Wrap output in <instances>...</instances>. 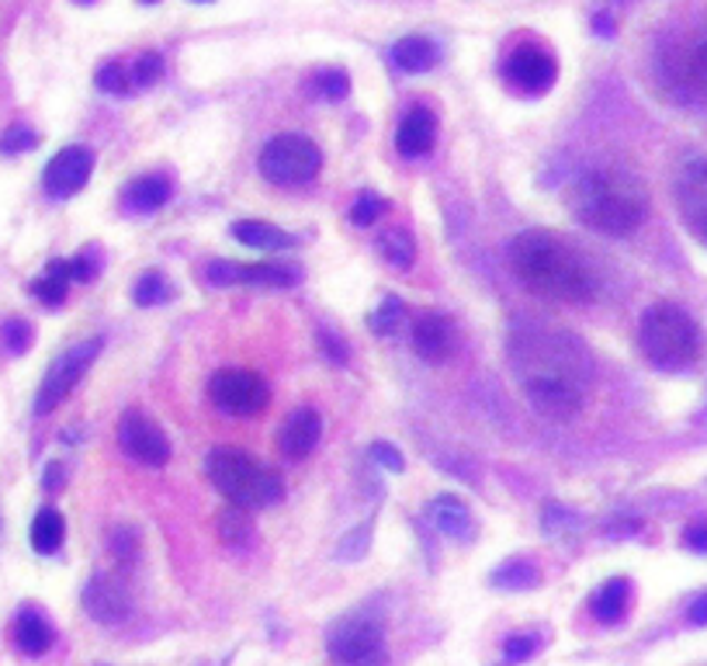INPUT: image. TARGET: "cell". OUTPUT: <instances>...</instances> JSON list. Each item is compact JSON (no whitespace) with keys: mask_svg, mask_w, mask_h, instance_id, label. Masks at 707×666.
I'll return each instance as SVG.
<instances>
[{"mask_svg":"<svg viewBox=\"0 0 707 666\" xmlns=\"http://www.w3.org/2000/svg\"><path fill=\"white\" fill-rule=\"evenodd\" d=\"M513 372L531 406L548 420H572L583 409L593 365L586 347L565 330L523 323L510 337Z\"/></svg>","mask_w":707,"mask_h":666,"instance_id":"obj_1","label":"cell"},{"mask_svg":"<svg viewBox=\"0 0 707 666\" xmlns=\"http://www.w3.org/2000/svg\"><path fill=\"white\" fill-rule=\"evenodd\" d=\"M510 268L523 289L555 302H590L596 295V271L565 237L528 229L510 243Z\"/></svg>","mask_w":707,"mask_h":666,"instance_id":"obj_2","label":"cell"},{"mask_svg":"<svg viewBox=\"0 0 707 666\" xmlns=\"http://www.w3.org/2000/svg\"><path fill=\"white\" fill-rule=\"evenodd\" d=\"M569 209L583 226L604 237H627L648 216V188L642 177L621 167H593L575 177Z\"/></svg>","mask_w":707,"mask_h":666,"instance_id":"obj_3","label":"cell"},{"mask_svg":"<svg viewBox=\"0 0 707 666\" xmlns=\"http://www.w3.org/2000/svg\"><path fill=\"white\" fill-rule=\"evenodd\" d=\"M638 344L656 368L687 372L700 357V326L676 302H656L638 323Z\"/></svg>","mask_w":707,"mask_h":666,"instance_id":"obj_4","label":"cell"},{"mask_svg":"<svg viewBox=\"0 0 707 666\" xmlns=\"http://www.w3.org/2000/svg\"><path fill=\"white\" fill-rule=\"evenodd\" d=\"M205 472L232 507L260 510L284 497V482L278 479V472L260 466L253 455H243V451H232V448L212 451L205 462Z\"/></svg>","mask_w":707,"mask_h":666,"instance_id":"obj_5","label":"cell"},{"mask_svg":"<svg viewBox=\"0 0 707 666\" xmlns=\"http://www.w3.org/2000/svg\"><path fill=\"white\" fill-rule=\"evenodd\" d=\"M257 167H260V174H264V181L281 185V188H295V185H305L320 174L323 153H320L316 143L299 136V133H281L260 149Z\"/></svg>","mask_w":707,"mask_h":666,"instance_id":"obj_6","label":"cell"},{"mask_svg":"<svg viewBox=\"0 0 707 666\" xmlns=\"http://www.w3.org/2000/svg\"><path fill=\"white\" fill-rule=\"evenodd\" d=\"M101 351V341L91 337V341H81V344H73L66 347L56 362L49 365L45 378H42V386H39V396H35V414L45 417L49 409H56L73 389H76V382H81L87 375V368L94 365V357Z\"/></svg>","mask_w":707,"mask_h":666,"instance_id":"obj_7","label":"cell"},{"mask_svg":"<svg viewBox=\"0 0 707 666\" xmlns=\"http://www.w3.org/2000/svg\"><path fill=\"white\" fill-rule=\"evenodd\" d=\"M208 399H212L222 414L257 417L260 409L271 403V389L268 382L250 368H222L208 382Z\"/></svg>","mask_w":707,"mask_h":666,"instance_id":"obj_8","label":"cell"},{"mask_svg":"<svg viewBox=\"0 0 707 666\" xmlns=\"http://www.w3.org/2000/svg\"><path fill=\"white\" fill-rule=\"evenodd\" d=\"M330 656L340 663V666H382L385 663V638H382V628L378 622L372 618H344L336 622L330 638Z\"/></svg>","mask_w":707,"mask_h":666,"instance_id":"obj_9","label":"cell"},{"mask_svg":"<svg viewBox=\"0 0 707 666\" xmlns=\"http://www.w3.org/2000/svg\"><path fill=\"white\" fill-rule=\"evenodd\" d=\"M118 445L128 458H136L143 466H167L170 441L160 430V424L149 420L143 409H128L118 420Z\"/></svg>","mask_w":707,"mask_h":666,"instance_id":"obj_10","label":"cell"},{"mask_svg":"<svg viewBox=\"0 0 707 666\" xmlns=\"http://www.w3.org/2000/svg\"><path fill=\"white\" fill-rule=\"evenodd\" d=\"M503 76H507V84H513L520 94H544V91H552V84H555L559 63H555L552 53H548V49H541L534 42H523L507 56Z\"/></svg>","mask_w":707,"mask_h":666,"instance_id":"obj_11","label":"cell"},{"mask_svg":"<svg viewBox=\"0 0 707 666\" xmlns=\"http://www.w3.org/2000/svg\"><path fill=\"white\" fill-rule=\"evenodd\" d=\"M94 170V153L87 146H63L56 157L49 160L42 185L52 198H73L87 181Z\"/></svg>","mask_w":707,"mask_h":666,"instance_id":"obj_12","label":"cell"},{"mask_svg":"<svg viewBox=\"0 0 707 666\" xmlns=\"http://www.w3.org/2000/svg\"><path fill=\"white\" fill-rule=\"evenodd\" d=\"M676 209L690 233L707 247V160H694L676 177Z\"/></svg>","mask_w":707,"mask_h":666,"instance_id":"obj_13","label":"cell"},{"mask_svg":"<svg viewBox=\"0 0 707 666\" xmlns=\"http://www.w3.org/2000/svg\"><path fill=\"white\" fill-rule=\"evenodd\" d=\"M208 281L212 285H268V289H292L299 281L295 268L284 264H229L216 261L208 264Z\"/></svg>","mask_w":707,"mask_h":666,"instance_id":"obj_14","label":"cell"},{"mask_svg":"<svg viewBox=\"0 0 707 666\" xmlns=\"http://www.w3.org/2000/svg\"><path fill=\"white\" fill-rule=\"evenodd\" d=\"M413 351L424 357V362L437 365L448 362V357L458 351V330L448 316L440 313H427L413 323Z\"/></svg>","mask_w":707,"mask_h":666,"instance_id":"obj_15","label":"cell"},{"mask_svg":"<svg viewBox=\"0 0 707 666\" xmlns=\"http://www.w3.org/2000/svg\"><path fill=\"white\" fill-rule=\"evenodd\" d=\"M320 438H323V417L312 406H302V409H292L288 420L281 424L278 445H281L284 458L299 462V458H309L312 451H316Z\"/></svg>","mask_w":707,"mask_h":666,"instance_id":"obj_16","label":"cell"},{"mask_svg":"<svg viewBox=\"0 0 707 666\" xmlns=\"http://www.w3.org/2000/svg\"><path fill=\"white\" fill-rule=\"evenodd\" d=\"M84 607L94 622H104V625H115L122 622L125 614H128V594H125V586L112 576H94L87 583V591H84Z\"/></svg>","mask_w":707,"mask_h":666,"instance_id":"obj_17","label":"cell"},{"mask_svg":"<svg viewBox=\"0 0 707 666\" xmlns=\"http://www.w3.org/2000/svg\"><path fill=\"white\" fill-rule=\"evenodd\" d=\"M437 139V118L427 108H409L399 122V133H396V149L403 157H427L430 146Z\"/></svg>","mask_w":707,"mask_h":666,"instance_id":"obj_18","label":"cell"},{"mask_svg":"<svg viewBox=\"0 0 707 666\" xmlns=\"http://www.w3.org/2000/svg\"><path fill=\"white\" fill-rule=\"evenodd\" d=\"M430 521H434V528L440 531V534H448V538H455V542H461V538H471V531H476V521H471V514H468V507L458 500V497H434L430 500Z\"/></svg>","mask_w":707,"mask_h":666,"instance_id":"obj_19","label":"cell"},{"mask_svg":"<svg viewBox=\"0 0 707 666\" xmlns=\"http://www.w3.org/2000/svg\"><path fill=\"white\" fill-rule=\"evenodd\" d=\"M52 625L42 618L39 611H32V607H24L21 614H18V622H14V643H18V649L24 653V656H42V653H49V646H52Z\"/></svg>","mask_w":707,"mask_h":666,"instance_id":"obj_20","label":"cell"},{"mask_svg":"<svg viewBox=\"0 0 707 666\" xmlns=\"http://www.w3.org/2000/svg\"><path fill=\"white\" fill-rule=\"evenodd\" d=\"M392 63L403 73H427L437 63V45L427 35H406L392 49Z\"/></svg>","mask_w":707,"mask_h":666,"instance_id":"obj_21","label":"cell"},{"mask_svg":"<svg viewBox=\"0 0 707 666\" xmlns=\"http://www.w3.org/2000/svg\"><path fill=\"white\" fill-rule=\"evenodd\" d=\"M170 198V181L167 177H156V174H146L139 177V181H133L125 188V209L128 212H156L160 205Z\"/></svg>","mask_w":707,"mask_h":666,"instance_id":"obj_22","label":"cell"},{"mask_svg":"<svg viewBox=\"0 0 707 666\" xmlns=\"http://www.w3.org/2000/svg\"><path fill=\"white\" fill-rule=\"evenodd\" d=\"M627 591H632V586H627V580H621V576L607 580L593 594V601H590L593 618L604 622V625H617L624 618V611H627Z\"/></svg>","mask_w":707,"mask_h":666,"instance_id":"obj_23","label":"cell"},{"mask_svg":"<svg viewBox=\"0 0 707 666\" xmlns=\"http://www.w3.org/2000/svg\"><path fill=\"white\" fill-rule=\"evenodd\" d=\"M232 240H240L247 247H257V250H284V247H292V237H288L284 229H278L271 222H260V219L232 222Z\"/></svg>","mask_w":707,"mask_h":666,"instance_id":"obj_24","label":"cell"},{"mask_svg":"<svg viewBox=\"0 0 707 666\" xmlns=\"http://www.w3.org/2000/svg\"><path fill=\"white\" fill-rule=\"evenodd\" d=\"M63 534H66V521H63L60 510L42 507L39 514H35V521H32V531H29L32 549L39 555H52V552L63 545Z\"/></svg>","mask_w":707,"mask_h":666,"instance_id":"obj_25","label":"cell"},{"mask_svg":"<svg viewBox=\"0 0 707 666\" xmlns=\"http://www.w3.org/2000/svg\"><path fill=\"white\" fill-rule=\"evenodd\" d=\"M70 261H49L45 271L32 281V295L45 305H60L66 302V292H70Z\"/></svg>","mask_w":707,"mask_h":666,"instance_id":"obj_26","label":"cell"},{"mask_svg":"<svg viewBox=\"0 0 707 666\" xmlns=\"http://www.w3.org/2000/svg\"><path fill=\"white\" fill-rule=\"evenodd\" d=\"M679 84L690 87L697 97H707V29L687 53L679 56Z\"/></svg>","mask_w":707,"mask_h":666,"instance_id":"obj_27","label":"cell"},{"mask_svg":"<svg viewBox=\"0 0 707 666\" xmlns=\"http://www.w3.org/2000/svg\"><path fill=\"white\" fill-rule=\"evenodd\" d=\"M492 583L503 586V591H531V586L541 583V573L531 559H510L492 573Z\"/></svg>","mask_w":707,"mask_h":666,"instance_id":"obj_28","label":"cell"},{"mask_svg":"<svg viewBox=\"0 0 707 666\" xmlns=\"http://www.w3.org/2000/svg\"><path fill=\"white\" fill-rule=\"evenodd\" d=\"M378 253L392 268H409L416 261V243H413V237L406 233V229L392 226L378 237Z\"/></svg>","mask_w":707,"mask_h":666,"instance_id":"obj_29","label":"cell"},{"mask_svg":"<svg viewBox=\"0 0 707 666\" xmlns=\"http://www.w3.org/2000/svg\"><path fill=\"white\" fill-rule=\"evenodd\" d=\"M219 534L226 545H243L250 538V518L243 507H232V510H222L219 514Z\"/></svg>","mask_w":707,"mask_h":666,"instance_id":"obj_30","label":"cell"},{"mask_svg":"<svg viewBox=\"0 0 707 666\" xmlns=\"http://www.w3.org/2000/svg\"><path fill=\"white\" fill-rule=\"evenodd\" d=\"M388 209V201L375 191H361L357 201H354V209H351V222L354 226H375Z\"/></svg>","mask_w":707,"mask_h":666,"instance_id":"obj_31","label":"cell"},{"mask_svg":"<svg viewBox=\"0 0 707 666\" xmlns=\"http://www.w3.org/2000/svg\"><path fill=\"white\" fill-rule=\"evenodd\" d=\"M399 323H403V302H399L396 295H385V299L378 302V310L368 316V326H372L375 333H396Z\"/></svg>","mask_w":707,"mask_h":666,"instance_id":"obj_32","label":"cell"},{"mask_svg":"<svg viewBox=\"0 0 707 666\" xmlns=\"http://www.w3.org/2000/svg\"><path fill=\"white\" fill-rule=\"evenodd\" d=\"M97 87L108 91V94H128V91H133V73H128L125 63L112 60V63H104L97 70Z\"/></svg>","mask_w":707,"mask_h":666,"instance_id":"obj_33","label":"cell"},{"mask_svg":"<svg viewBox=\"0 0 707 666\" xmlns=\"http://www.w3.org/2000/svg\"><path fill=\"white\" fill-rule=\"evenodd\" d=\"M133 299H136L139 305H160L164 299H170L167 278H164V274H156V271L143 274V278L136 281V289H133Z\"/></svg>","mask_w":707,"mask_h":666,"instance_id":"obj_34","label":"cell"},{"mask_svg":"<svg viewBox=\"0 0 707 666\" xmlns=\"http://www.w3.org/2000/svg\"><path fill=\"white\" fill-rule=\"evenodd\" d=\"M128 73H133V87H153L164 73V60L156 53H143L133 66H128Z\"/></svg>","mask_w":707,"mask_h":666,"instance_id":"obj_35","label":"cell"},{"mask_svg":"<svg viewBox=\"0 0 707 666\" xmlns=\"http://www.w3.org/2000/svg\"><path fill=\"white\" fill-rule=\"evenodd\" d=\"M39 143V136L29 129V125H11V129L0 136V153H8V157H14V153H24L32 149Z\"/></svg>","mask_w":707,"mask_h":666,"instance_id":"obj_36","label":"cell"},{"mask_svg":"<svg viewBox=\"0 0 707 666\" xmlns=\"http://www.w3.org/2000/svg\"><path fill=\"white\" fill-rule=\"evenodd\" d=\"M538 649H541V638H538V635H531V632L510 635V638H507V649H503V659H507V663H520V659H531Z\"/></svg>","mask_w":707,"mask_h":666,"instance_id":"obj_37","label":"cell"},{"mask_svg":"<svg viewBox=\"0 0 707 666\" xmlns=\"http://www.w3.org/2000/svg\"><path fill=\"white\" fill-rule=\"evenodd\" d=\"M4 344L11 354H24L32 347V323L29 320H8L4 323Z\"/></svg>","mask_w":707,"mask_h":666,"instance_id":"obj_38","label":"cell"},{"mask_svg":"<svg viewBox=\"0 0 707 666\" xmlns=\"http://www.w3.org/2000/svg\"><path fill=\"white\" fill-rule=\"evenodd\" d=\"M316 91L330 101H340V97H347L351 91V81H347V73L344 70H326L316 76Z\"/></svg>","mask_w":707,"mask_h":666,"instance_id":"obj_39","label":"cell"},{"mask_svg":"<svg viewBox=\"0 0 707 666\" xmlns=\"http://www.w3.org/2000/svg\"><path fill=\"white\" fill-rule=\"evenodd\" d=\"M320 351L326 354V362H333V365H344L347 362V347L336 341L333 330H320Z\"/></svg>","mask_w":707,"mask_h":666,"instance_id":"obj_40","label":"cell"},{"mask_svg":"<svg viewBox=\"0 0 707 666\" xmlns=\"http://www.w3.org/2000/svg\"><path fill=\"white\" fill-rule=\"evenodd\" d=\"M372 458H375L378 466H385L388 472H403V455H399L396 448H392V445H382V441H378V445L372 448Z\"/></svg>","mask_w":707,"mask_h":666,"instance_id":"obj_41","label":"cell"},{"mask_svg":"<svg viewBox=\"0 0 707 666\" xmlns=\"http://www.w3.org/2000/svg\"><path fill=\"white\" fill-rule=\"evenodd\" d=\"M684 545L694 552H707V524H690L684 531Z\"/></svg>","mask_w":707,"mask_h":666,"instance_id":"obj_42","label":"cell"},{"mask_svg":"<svg viewBox=\"0 0 707 666\" xmlns=\"http://www.w3.org/2000/svg\"><path fill=\"white\" fill-rule=\"evenodd\" d=\"M70 274H73V281H91L97 274V264L87 258V253H81L76 261H70Z\"/></svg>","mask_w":707,"mask_h":666,"instance_id":"obj_43","label":"cell"},{"mask_svg":"<svg viewBox=\"0 0 707 666\" xmlns=\"http://www.w3.org/2000/svg\"><path fill=\"white\" fill-rule=\"evenodd\" d=\"M45 490H60V486H63V466H56V462H52L49 469H45Z\"/></svg>","mask_w":707,"mask_h":666,"instance_id":"obj_44","label":"cell"},{"mask_svg":"<svg viewBox=\"0 0 707 666\" xmlns=\"http://www.w3.org/2000/svg\"><path fill=\"white\" fill-rule=\"evenodd\" d=\"M690 622L694 625H707V594L690 604Z\"/></svg>","mask_w":707,"mask_h":666,"instance_id":"obj_45","label":"cell"},{"mask_svg":"<svg viewBox=\"0 0 707 666\" xmlns=\"http://www.w3.org/2000/svg\"><path fill=\"white\" fill-rule=\"evenodd\" d=\"M195 4H208V0H195Z\"/></svg>","mask_w":707,"mask_h":666,"instance_id":"obj_46","label":"cell"},{"mask_svg":"<svg viewBox=\"0 0 707 666\" xmlns=\"http://www.w3.org/2000/svg\"><path fill=\"white\" fill-rule=\"evenodd\" d=\"M146 4H153V0H146Z\"/></svg>","mask_w":707,"mask_h":666,"instance_id":"obj_47","label":"cell"}]
</instances>
